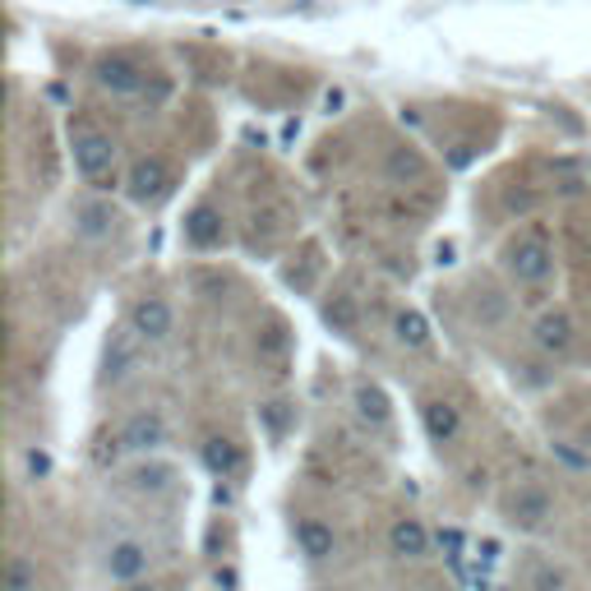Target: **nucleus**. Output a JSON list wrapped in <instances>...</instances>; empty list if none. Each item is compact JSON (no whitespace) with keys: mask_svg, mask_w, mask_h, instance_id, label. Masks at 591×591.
<instances>
[{"mask_svg":"<svg viewBox=\"0 0 591 591\" xmlns=\"http://www.w3.org/2000/svg\"><path fill=\"white\" fill-rule=\"evenodd\" d=\"M499 264H504V273L514 282L536 287V282H545L550 273H555V245H550V236L541 227H527L522 236H514V241L504 245Z\"/></svg>","mask_w":591,"mask_h":591,"instance_id":"nucleus-1","label":"nucleus"},{"mask_svg":"<svg viewBox=\"0 0 591 591\" xmlns=\"http://www.w3.org/2000/svg\"><path fill=\"white\" fill-rule=\"evenodd\" d=\"M70 153H74V167L84 181H102V176L116 167V144L93 125H79V130L70 125Z\"/></svg>","mask_w":591,"mask_h":591,"instance_id":"nucleus-2","label":"nucleus"},{"mask_svg":"<svg viewBox=\"0 0 591 591\" xmlns=\"http://www.w3.org/2000/svg\"><path fill=\"white\" fill-rule=\"evenodd\" d=\"M93 79H97V88H107V93H116V97H134V93H144L148 70L134 61V56L111 51V56H102V61L93 65Z\"/></svg>","mask_w":591,"mask_h":591,"instance_id":"nucleus-3","label":"nucleus"},{"mask_svg":"<svg viewBox=\"0 0 591 591\" xmlns=\"http://www.w3.org/2000/svg\"><path fill=\"white\" fill-rule=\"evenodd\" d=\"M504 514L518 531H536V527H545L550 518H555V499H550L545 485H518L514 495H508Z\"/></svg>","mask_w":591,"mask_h":591,"instance_id":"nucleus-4","label":"nucleus"},{"mask_svg":"<svg viewBox=\"0 0 591 591\" xmlns=\"http://www.w3.org/2000/svg\"><path fill=\"white\" fill-rule=\"evenodd\" d=\"M102 568H107L111 582H140L153 568V550L144 541H134V536H121V541H111Z\"/></svg>","mask_w":591,"mask_h":591,"instance_id":"nucleus-5","label":"nucleus"},{"mask_svg":"<svg viewBox=\"0 0 591 591\" xmlns=\"http://www.w3.org/2000/svg\"><path fill=\"white\" fill-rule=\"evenodd\" d=\"M531 342H536L545 357H568L578 342V324H574V314L568 310H545L536 328H531Z\"/></svg>","mask_w":591,"mask_h":591,"instance_id":"nucleus-6","label":"nucleus"},{"mask_svg":"<svg viewBox=\"0 0 591 591\" xmlns=\"http://www.w3.org/2000/svg\"><path fill=\"white\" fill-rule=\"evenodd\" d=\"M130 328L140 333L144 342H167L171 328H176V314L162 296H140V301L130 305Z\"/></svg>","mask_w":591,"mask_h":591,"instance_id":"nucleus-7","label":"nucleus"},{"mask_svg":"<svg viewBox=\"0 0 591 591\" xmlns=\"http://www.w3.org/2000/svg\"><path fill=\"white\" fill-rule=\"evenodd\" d=\"M140 361H144V338L134 328H116L111 338H107V379L111 384H121V379H130L134 370H140Z\"/></svg>","mask_w":591,"mask_h":591,"instance_id":"nucleus-8","label":"nucleus"},{"mask_svg":"<svg viewBox=\"0 0 591 591\" xmlns=\"http://www.w3.org/2000/svg\"><path fill=\"white\" fill-rule=\"evenodd\" d=\"M167 185H171V171H167L162 157H140V162L130 167V176H125V190H130V200H134V204L162 200Z\"/></svg>","mask_w":591,"mask_h":591,"instance_id":"nucleus-9","label":"nucleus"},{"mask_svg":"<svg viewBox=\"0 0 591 591\" xmlns=\"http://www.w3.org/2000/svg\"><path fill=\"white\" fill-rule=\"evenodd\" d=\"M167 444V417L162 411H134L121 425V448L130 453H157Z\"/></svg>","mask_w":591,"mask_h":591,"instance_id":"nucleus-10","label":"nucleus"},{"mask_svg":"<svg viewBox=\"0 0 591 591\" xmlns=\"http://www.w3.org/2000/svg\"><path fill=\"white\" fill-rule=\"evenodd\" d=\"M388 550L398 559H425L430 555V531L421 518H393L388 527Z\"/></svg>","mask_w":591,"mask_h":591,"instance_id":"nucleus-11","label":"nucleus"},{"mask_svg":"<svg viewBox=\"0 0 591 591\" xmlns=\"http://www.w3.org/2000/svg\"><path fill=\"white\" fill-rule=\"evenodd\" d=\"M74 231L84 236V241H107L116 231V208L107 200H79L74 204Z\"/></svg>","mask_w":591,"mask_h":591,"instance_id":"nucleus-12","label":"nucleus"},{"mask_svg":"<svg viewBox=\"0 0 591 591\" xmlns=\"http://www.w3.org/2000/svg\"><path fill=\"white\" fill-rule=\"evenodd\" d=\"M384 176L393 185H417V181H425V176H430V162L411 144H398V148L384 153Z\"/></svg>","mask_w":591,"mask_h":591,"instance_id":"nucleus-13","label":"nucleus"},{"mask_svg":"<svg viewBox=\"0 0 591 591\" xmlns=\"http://www.w3.org/2000/svg\"><path fill=\"white\" fill-rule=\"evenodd\" d=\"M421 421H425V435L435 439V444H453L462 435V417H458V407L444 402V398H430L421 407Z\"/></svg>","mask_w":591,"mask_h":591,"instance_id":"nucleus-14","label":"nucleus"},{"mask_svg":"<svg viewBox=\"0 0 591 591\" xmlns=\"http://www.w3.org/2000/svg\"><path fill=\"white\" fill-rule=\"evenodd\" d=\"M296 545H301L305 559H333V550H338V536H333L328 522L305 518L301 527H296Z\"/></svg>","mask_w":591,"mask_h":591,"instance_id":"nucleus-15","label":"nucleus"},{"mask_svg":"<svg viewBox=\"0 0 591 591\" xmlns=\"http://www.w3.org/2000/svg\"><path fill=\"white\" fill-rule=\"evenodd\" d=\"M185 241H190L194 250H213V245L222 241V218H218V213H213L208 204L194 208L190 222H185Z\"/></svg>","mask_w":591,"mask_h":591,"instance_id":"nucleus-16","label":"nucleus"},{"mask_svg":"<svg viewBox=\"0 0 591 591\" xmlns=\"http://www.w3.org/2000/svg\"><path fill=\"white\" fill-rule=\"evenodd\" d=\"M357 417L374 430H384L393 421V407H388V393L374 388V384H357Z\"/></svg>","mask_w":591,"mask_h":591,"instance_id":"nucleus-17","label":"nucleus"},{"mask_svg":"<svg viewBox=\"0 0 591 591\" xmlns=\"http://www.w3.org/2000/svg\"><path fill=\"white\" fill-rule=\"evenodd\" d=\"M393 338H398L407 351H421V347H430V319L421 310H402L398 319H393Z\"/></svg>","mask_w":591,"mask_h":591,"instance_id":"nucleus-18","label":"nucleus"},{"mask_svg":"<svg viewBox=\"0 0 591 591\" xmlns=\"http://www.w3.org/2000/svg\"><path fill=\"white\" fill-rule=\"evenodd\" d=\"M204 462H208L213 477L231 481L236 471H241V448H236L231 439H208V444H204Z\"/></svg>","mask_w":591,"mask_h":591,"instance_id":"nucleus-19","label":"nucleus"},{"mask_svg":"<svg viewBox=\"0 0 591 591\" xmlns=\"http://www.w3.org/2000/svg\"><path fill=\"white\" fill-rule=\"evenodd\" d=\"M527 591H568V574L550 559H531L527 564Z\"/></svg>","mask_w":591,"mask_h":591,"instance_id":"nucleus-20","label":"nucleus"},{"mask_svg":"<svg viewBox=\"0 0 591 591\" xmlns=\"http://www.w3.org/2000/svg\"><path fill=\"white\" fill-rule=\"evenodd\" d=\"M5 591H37V564L28 555H10V564H5Z\"/></svg>","mask_w":591,"mask_h":591,"instance_id":"nucleus-21","label":"nucleus"},{"mask_svg":"<svg viewBox=\"0 0 591 591\" xmlns=\"http://www.w3.org/2000/svg\"><path fill=\"white\" fill-rule=\"evenodd\" d=\"M130 481H134V490H148V495H157V490H171L176 471L171 467H140Z\"/></svg>","mask_w":591,"mask_h":591,"instance_id":"nucleus-22","label":"nucleus"},{"mask_svg":"<svg viewBox=\"0 0 591 591\" xmlns=\"http://www.w3.org/2000/svg\"><path fill=\"white\" fill-rule=\"evenodd\" d=\"M504 204L514 208V213H531V208H536V194H518V190H514V194H508Z\"/></svg>","mask_w":591,"mask_h":591,"instance_id":"nucleus-23","label":"nucleus"},{"mask_svg":"<svg viewBox=\"0 0 591 591\" xmlns=\"http://www.w3.org/2000/svg\"><path fill=\"white\" fill-rule=\"evenodd\" d=\"M328 591H347V587H328Z\"/></svg>","mask_w":591,"mask_h":591,"instance_id":"nucleus-24","label":"nucleus"}]
</instances>
